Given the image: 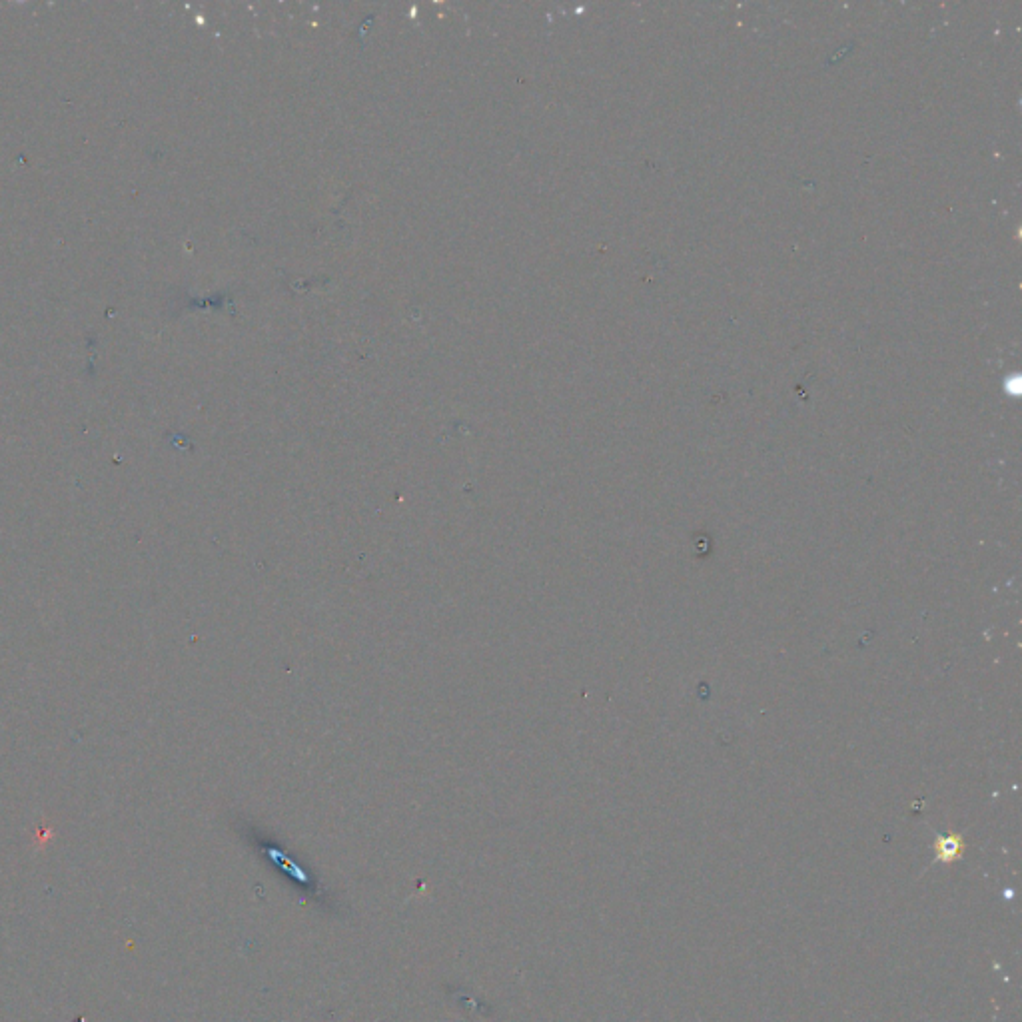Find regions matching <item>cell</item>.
<instances>
[{
    "label": "cell",
    "instance_id": "6da1fadb",
    "mask_svg": "<svg viewBox=\"0 0 1022 1022\" xmlns=\"http://www.w3.org/2000/svg\"><path fill=\"white\" fill-rule=\"evenodd\" d=\"M937 853H939V859H943V861H951V859L959 857L963 853L961 837H941L937 843Z\"/></svg>",
    "mask_w": 1022,
    "mask_h": 1022
}]
</instances>
